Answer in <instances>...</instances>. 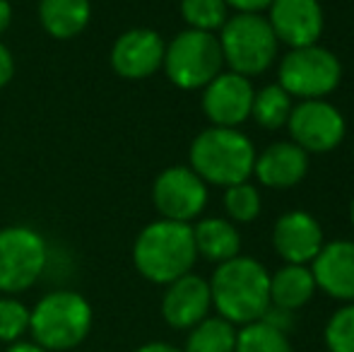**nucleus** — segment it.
<instances>
[{"instance_id":"obj_1","label":"nucleus","mask_w":354,"mask_h":352,"mask_svg":"<svg viewBox=\"0 0 354 352\" xmlns=\"http://www.w3.org/2000/svg\"><path fill=\"white\" fill-rule=\"evenodd\" d=\"M207 282L212 309L234 326L261 321L270 306V272L251 256L219 263Z\"/></svg>"},{"instance_id":"obj_2","label":"nucleus","mask_w":354,"mask_h":352,"mask_svg":"<svg viewBox=\"0 0 354 352\" xmlns=\"http://www.w3.org/2000/svg\"><path fill=\"white\" fill-rule=\"evenodd\" d=\"M198 261L193 225L174 220H154L145 225L133 244V266L145 280L164 285L193 272Z\"/></svg>"},{"instance_id":"obj_3","label":"nucleus","mask_w":354,"mask_h":352,"mask_svg":"<svg viewBox=\"0 0 354 352\" xmlns=\"http://www.w3.org/2000/svg\"><path fill=\"white\" fill-rule=\"evenodd\" d=\"M256 155V145L243 131L210 126L193 138L188 150V167L207 186L227 188L253 176Z\"/></svg>"},{"instance_id":"obj_4","label":"nucleus","mask_w":354,"mask_h":352,"mask_svg":"<svg viewBox=\"0 0 354 352\" xmlns=\"http://www.w3.org/2000/svg\"><path fill=\"white\" fill-rule=\"evenodd\" d=\"M92 304L80 292L56 290L44 295L29 309V333L32 343L48 352H66L84 343L92 331Z\"/></svg>"},{"instance_id":"obj_5","label":"nucleus","mask_w":354,"mask_h":352,"mask_svg":"<svg viewBox=\"0 0 354 352\" xmlns=\"http://www.w3.org/2000/svg\"><path fill=\"white\" fill-rule=\"evenodd\" d=\"M227 71L256 77L270 71L280 56V41L263 12H234L217 32Z\"/></svg>"},{"instance_id":"obj_6","label":"nucleus","mask_w":354,"mask_h":352,"mask_svg":"<svg viewBox=\"0 0 354 352\" xmlns=\"http://www.w3.org/2000/svg\"><path fill=\"white\" fill-rule=\"evenodd\" d=\"M162 71L178 89H203L224 71V56L217 34L183 29L164 48Z\"/></svg>"},{"instance_id":"obj_7","label":"nucleus","mask_w":354,"mask_h":352,"mask_svg":"<svg viewBox=\"0 0 354 352\" xmlns=\"http://www.w3.org/2000/svg\"><path fill=\"white\" fill-rule=\"evenodd\" d=\"M342 80V63L321 44L289 48L277 68V85L292 99H326Z\"/></svg>"},{"instance_id":"obj_8","label":"nucleus","mask_w":354,"mask_h":352,"mask_svg":"<svg viewBox=\"0 0 354 352\" xmlns=\"http://www.w3.org/2000/svg\"><path fill=\"white\" fill-rule=\"evenodd\" d=\"M48 263V246L41 232L29 225L0 230V292L19 295L39 282Z\"/></svg>"},{"instance_id":"obj_9","label":"nucleus","mask_w":354,"mask_h":352,"mask_svg":"<svg viewBox=\"0 0 354 352\" xmlns=\"http://www.w3.org/2000/svg\"><path fill=\"white\" fill-rule=\"evenodd\" d=\"M287 131L289 140L306 155H326L345 140L347 121L340 109L328 99H306L292 106Z\"/></svg>"},{"instance_id":"obj_10","label":"nucleus","mask_w":354,"mask_h":352,"mask_svg":"<svg viewBox=\"0 0 354 352\" xmlns=\"http://www.w3.org/2000/svg\"><path fill=\"white\" fill-rule=\"evenodd\" d=\"M207 183L188 165L167 167L152 183V203L162 220L191 225L207 207Z\"/></svg>"},{"instance_id":"obj_11","label":"nucleus","mask_w":354,"mask_h":352,"mask_svg":"<svg viewBox=\"0 0 354 352\" xmlns=\"http://www.w3.org/2000/svg\"><path fill=\"white\" fill-rule=\"evenodd\" d=\"M164 48H167V41L159 32L149 27H133L118 34L116 41L111 44L109 63L121 80H147L162 71Z\"/></svg>"},{"instance_id":"obj_12","label":"nucleus","mask_w":354,"mask_h":352,"mask_svg":"<svg viewBox=\"0 0 354 352\" xmlns=\"http://www.w3.org/2000/svg\"><path fill=\"white\" fill-rule=\"evenodd\" d=\"M256 87L248 77L232 71H222L214 80L203 87L201 106L210 126L239 128L251 118Z\"/></svg>"},{"instance_id":"obj_13","label":"nucleus","mask_w":354,"mask_h":352,"mask_svg":"<svg viewBox=\"0 0 354 352\" xmlns=\"http://www.w3.org/2000/svg\"><path fill=\"white\" fill-rule=\"evenodd\" d=\"M280 46L301 48L321 41L326 15L321 0H272L266 15Z\"/></svg>"},{"instance_id":"obj_14","label":"nucleus","mask_w":354,"mask_h":352,"mask_svg":"<svg viewBox=\"0 0 354 352\" xmlns=\"http://www.w3.org/2000/svg\"><path fill=\"white\" fill-rule=\"evenodd\" d=\"M326 244L323 227L311 212L289 210L272 225V249L284 263L311 266Z\"/></svg>"},{"instance_id":"obj_15","label":"nucleus","mask_w":354,"mask_h":352,"mask_svg":"<svg viewBox=\"0 0 354 352\" xmlns=\"http://www.w3.org/2000/svg\"><path fill=\"white\" fill-rule=\"evenodd\" d=\"M210 282L196 272H188V275L169 282L164 290L162 316L176 331H191L193 326L210 316Z\"/></svg>"},{"instance_id":"obj_16","label":"nucleus","mask_w":354,"mask_h":352,"mask_svg":"<svg viewBox=\"0 0 354 352\" xmlns=\"http://www.w3.org/2000/svg\"><path fill=\"white\" fill-rule=\"evenodd\" d=\"M316 287L330 299L350 304L354 302V241L335 239L326 241L318 256L311 261Z\"/></svg>"},{"instance_id":"obj_17","label":"nucleus","mask_w":354,"mask_h":352,"mask_svg":"<svg viewBox=\"0 0 354 352\" xmlns=\"http://www.w3.org/2000/svg\"><path fill=\"white\" fill-rule=\"evenodd\" d=\"M308 174V155L292 140H277L256 155L253 176L263 188H294Z\"/></svg>"},{"instance_id":"obj_18","label":"nucleus","mask_w":354,"mask_h":352,"mask_svg":"<svg viewBox=\"0 0 354 352\" xmlns=\"http://www.w3.org/2000/svg\"><path fill=\"white\" fill-rule=\"evenodd\" d=\"M193 241L201 259L219 266L241 256V232L227 217H203L193 225Z\"/></svg>"},{"instance_id":"obj_19","label":"nucleus","mask_w":354,"mask_h":352,"mask_svg":"<svg viewBox=\"0 0 354 352\" xmlns=\"http://www.w3.org/2000/svg\"><path fill=\"white\" fill-rule=\"evenodd\" d=\"M92 0H39V24L51 39L71 41L87 29Z\"/></svg>"},{"instance_id":"obj_20","label":"nucleus","mask_w":354,"mask_h":352,"mask_svg":"<svg viewBox=\"0 0 354 352\" xmlns=\"http://www.w3.org/2000/svg\"><path fill=\"white\" fill-rule=\"evenodd\" d=\"M318 292L313 272L308 266L284 263L270 272V304L287 311H299Z\"/></svg>"},{"instance_id":"obj_21","label":"nucleus","mask_w":354,"mask_h":352,"mask_svg":"<svg viewBox=\"0 0 354 352\" xmlns=\"http://www.w3.org/2000/svg\"><path fill=\"white\" fill-rule=\"evenodd\" d=\"M236 331V326L222 316H207L188 331L181 352H234Z\"/></svg>"},{"instance_id":"obj_22","label":"nucleus","mask_w":354,"mask_h":352,"mask_svg":"<svg viewBox=\"0 0 354 352\" xmlns=\"http://www.w3.org/2000/svg\"><path fill=\"white\" fill-rule=\"evenodd\" d=\"M292 106H294L292 97H289L277 82H272V85L256 89V94H253L251 118L263 131H280V128L287 126Z\"/></svg>"},{"instance_id":"obj_23","label":"nucleus","mask_w":354,"mask_h":352,"mask_svg":"<svg viewBox=\"0 0 354 352\" xmlns=\"http://www.w3.org/2000/svg\"><path fill=\"white\" fill-rule=\"evenodd\" d=\"M234 352H294L287 333L272 328L266 321H253L236 331Z\"/></svg>"},{"instance_id":"obj_24","label":"nucleus","mask_w":354,"mask_h":352,"mask_svg":"<svg viewBox=\"0 0 354 352\" xmlns=\"http://www.w3.org/2000/svg\"><path fill=\"white\" fill-rule=\"evenodd\" d=\"M222 205L227 212V220H232L234 225H248L261 215L263 198L251 181H241L224 188Z\"/></svg>"},{"instance_id":"obj_25","label":"nucleus","mask_w":354,"mask_h":352,"mask_svg":"<svg viewBox=\"0 0 354 352\" xmlns=\"http://www.w3.org/2000/svg\"><path fill=\"white\" fill-rule=\"evenodd\" d=\"M186 29L217 34L229 19V5L224 0H181L178 5Z\"/></svg>"},{"instance_id":"obj_26","label":"nucleus","mask_w":354,"mask_h":352,"mask_svg":"<svg viewBox=\"0 0 354 352\" xmlns=\"http://www.w3.org/2000/svg\"><path fill=\"white\" fill-rule=\"evenodd\" d=\"M328 352H354V302L330 314L323 331Z\"/></svg>"},{"instance_id":"obj_27","label":"nucleus","mask_w":354,"mask_h":352,"mask_svg":"<svg viewBox=\"0 0 354 352\" xmlns=\"http://www.w3.org/2000/svg\"><path fill=\"white\" fill-rule=\"evenodd\" d=\"M29 331V309L15 297H0V343H17Z\"/></svg>"},{"instance_id":"obj_28","label":"nucleus","mask_w":354,"mask_h":352,"mask_svg":"<svg viewBox=\"0 0 354 352\" xmlns=\"http://www.w3.org/2000/svg\"><path fill=\"white\" fill-rule=\"evenodd\" d=\"M266 324H270L272 328L282 331V333L289 335V331L294 328V311H287V309H280V306H268L266 316H263Z\"/></svg>"},{"instance_id":"obj_29","label":"nucleus","mask_w":354,"mask_h":352,"mask_svg":"<svg viewBox=\"0 0 354 352\" xmlns=\"http://www.w3.org/2000/svg\"><path fill=\"white\" fill-rule=\"evenodd\" d=\"M15 77V56L3 41H0V89L10 85V80Z\"/></svg>"},{"instance_id":"obj_30","label":"nucleus","mask_w":354,"mask_h":352,"mask_svg":"<svg viewBox=\"0 0 354 352\" xmlns=\"http://www.w3.org/2000/svg\"><path fill=\"white\" fill-rule=\"evenodd\" d=\"M234 12H263L270 8L272 0H224Z\"/></svg>"},{"instance_id":"obj_31","label":"nucleus","mask_w":354,"mask_h":352,"mask_svg":"<svg viewBox=\"0 0 354 352\" xmlns=\"http://www.w3.org/2000/svg\"><path fill=\"white\" fill-rule=\"evenodd\" d=\"M12 24V5L10 0H0V37L10 29Z\"/></svg>"},{"instance_id":"obj_32","label":"nucleus","mask_w":354,"mask_h":352,"mask_svg":"<svg viewBox=\"0 0 354 352\" xmlns=\"http://www.w3.org/2000/svg\"><path fill=\"white\" fill-rule=\"evenodd\" d=\"M136 352H181V348H176L171 343H162V340H154V343H145Z\"/></svg>"},{"instance_id":"obj_33","label":"nucleus","mask_w":354,"mask_h":352,"mask_svg":"<svg viewBox=\"0 0 354 352\" xmlns=\"http://www.w3.org/2000/svg\"><path fill=\"white\" fill-rule=\"evenodd\" d=\"M5 352H48V350H44L41 345H37V343H24V340H17V343H12Z\"/></svg>"},{"instance_id":"obj_34","label":"nucleus","mask_w":354,"mask_h":352,"mask_svg":"<svg viewBox=\"0 0 354 352\" xmlns=\"http://www.w3.org/2000/svg\"><path fill=\"white\" fill-rule=\"evenodd\" d=\"M350 222H352V227H354V198H352V205H350Z\"/></svg>"}]
</instances>
